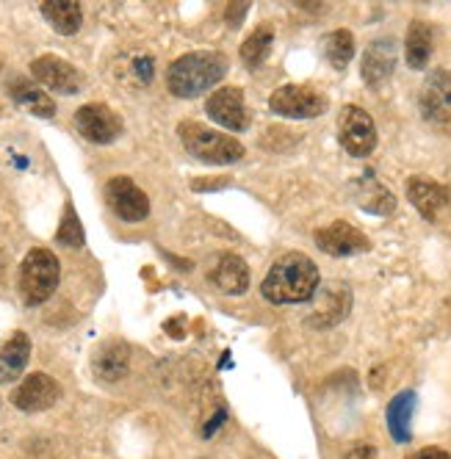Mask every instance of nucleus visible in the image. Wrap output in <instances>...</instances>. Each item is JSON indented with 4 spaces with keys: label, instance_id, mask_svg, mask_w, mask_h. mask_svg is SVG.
I'll return each mask as SVG.
<instances>
[{
    "label": "nucleus",
    "instance_id": "obj_1",
    "mask_svg": "<svg viewBox=\"0 0 451 459\" xmlns=\"http://www.w3.org/2000/svg\"><path fill=\"white\" fill-rule=\"evenodd\" d=\"M318 266L302 252H288L277 257L261 290L272 305H302L310 302L318 290Z\"/></svg>",
    "mask_w": 451,
    "mask_h": 459
},
{
    "label": "nucleus",
    "instance_id": "obj_2",
    "mask_svg": "<svg viewBox=\"0 0 451 459\" xmlns=\"http://www.w3.org/2000/svg\"><path fill=\"white\" fill-rule=\"evenodd\" d=\"M228 75V58L221 53H186L167 70V86L175 97H200Z\"/></svg>",
    "mask_w": 451,
    "mask_h": 459
},
{
    "label": "nucleus",
    "instance_id": "obj_3",
    "mask_svg": "<svg viewBox=\"0 0 451 459\" xmlns=\"http://www.w3.org/2000/svg\"><path fill=\"white\" fill-rule=\"evenodd\" d=\"M178 136L183 142V147L195 155L197 160L205 163H216V167H224V163H236L244 158V144L233 136H224L219 130L203 125V122H180Z\"/></svg>",
    "mask_w": 451,
    "mask_h": 459
},
{
    "label": "nucleus",
    "instance_id": "obj_4",
    "mask_svg": "<svg viewBox=\"0 0 451 459\" xmlns=\"http://www.w3.org/2000/svg\"><path fill=\"white\" fill-rule=\"evenodd\" d=\"M61 264L50 249H30L20 266V293L22 302L37 307L45 305L58 288Z\"/></svg>",
    "mask_w": 451,
    "mask_h": 459
},
{
    "label": "nucleus",
    "instance_id": "obj_5",
    "mask_svg": "<svg viewBox=\"0 0 451 459\" xmlns=\"http://www.w3.org/2000/svg\"><path fill=\"white\" fill-rule=\"evenodd\" d=\"M269 108L285 119H316L327 111V97L310 86L288 83L269 97Z\"/></svg>",
    "mask_w": 451,
    "mask_h": 459
},
{
    "label": "nucleus",
    "instance_id": "obj_6",
    "mask_svg": "<svg viewBox=\"0 0 451 459\" xmlns=\"http://www.w3.org/2000/svg\"><path fill=\"white\" fill-rule=\"evenodd\" d=\"M338 139L341 147L354 155V158H366L377 147V125L369 111L360 106H346L338 119Z\"/></svg>",
    "mask_w": 451,
    "mask_h": 459
},
{
    "label": "nucleus",
    "instance_id": "obj_7",
    "mask_svg": "<svg viewBox=\"0 0 451 459\" xmlns=\"http://www.w3.org/2000/svg\"><path fill=\"white\" fill-rule=\"evenodd\" d=\"M78 134L91 144H111L122 136V119L106 103H89L75 111Z\"/></svg>",
    "mask_w": 451,
    "mask_h": 459
},
{
    "label": "nucleus",
    "instance_id": "obj_8",
    "mask_svg": "<svg viewBox=\"0 0 451 459\" xmlns=\"http://www.w3.org/2000/svg\"><path fill=\"white\" fill-rule=\"evenodd\" d=\"M106 203L122 221H142L150 216V200L147 194L131 180V178H111L106 183Z\"/></svg>",
    "mask_w": 451,
    "mask_h": 459
},
{
    "label": "nucleus",
    "instance_id": "obj_9",
    "mask_svg": "<svg viewBox=\"0 0 451 459\" xmlns=\"http://www.w3.org/2000/svg\"><path fill=\"white\" fill-rule=\"evenodd\" d=\"M313 238L318 249H325L333 257H349V255H360L371 249V241L349 221H333L327 227H321L316 230Z\"/></svg>",
    "mask_w": 451,
    "mask_h": 459
},
{
    "label": "nucleus",
    "instance_id": "obj_10",
    "mask_svg": "<svg viewBox=\"0 0 451 459\" xmlns=\"http://www.w3.org/2000/svg\"><path fill=\"white\" fill-rule=\"evenodd\" d=\"M205 111H208V117L216 125L228 127V130H236V134H241V130L249 125V111H247V103H244V91L236 89V86L216 89L208 97Z\"/></svg>",
    "mask_w": 451,
    "mask_h": 459
},
{
    "label": "nucleus",
    "instance_id": "obj_11",
    "mask_svg": "<svg viewBox=\"0 0 451 459\" xmlns=\"http://www.w3.org/2000/svg\"><path fill=\"white\" fill-rule=\"evenodd\" d=\"M30 75H34L42 86L58 94H78L81 91V73L73 67L70 61H64L58 56H39L30 61Z\"/></svg>",
    "mask_w": 451,
    "mask_h": 459
},
{
    "label": "nucleus",
    "instance_id": "obj_12",
    "mask_svg": "<svg viewBox=\"0 0 451 459\" xmlns=\"http://www.w3.org/2000/svg\"><path fill=\"white\" fill-rule=\"evenodd\" d=\"M61 399V387L53 377L48 374H30L25 377L17 390L12 393V402L17 410L22 412H42V410H50L56 402Z\"/></svg>",
    "mask_w": 451,
    "mask_h": 459
},
{
    "label": "nucleus",
    "instance_id": "obj_13",
    "mask_svg": "<svg viewBox=\"0 0 451 459\" xmlns=\"http://www.w3.org/2000/svg\"><path fill=\"white\" fill-rule=\"evenodd\" d=\"M131 368V349L122 341H106L91 354V371L100 382H119Z\"/></svg>",
    "mask_w": 451,
    "mask_h": 459
},
{
    "label": "nucleus",
    "instance_id": "obj_14",
    "mask_svg": "<svg viewBox=\"0 0 451 459\" xmlns=\"http://www.w3.org/2000/svg\"><path fill=\"white\" fill-rule=\"evenodd\" d=\"M407 196H410V203L415 205V211L421 213L424 219H429V221H435L448 205V191L440 183L429 180V178H410Z\"/></svg>",
    "mask_w": 451,
    "mask_h": 459
},
{
    "label": "nucleus",
    "instance_id": "obj_15",
    "mask_svg": "<svg viewBox=\"0 0 451 459\" xmlns=\"http://www.w3.org/2000/svg\"><path fill=\"white\" fill-rule=\"evenodd\" d=\"M316 305H313V313H310V321L316 326H333L338 324L346 313H349V288L346 285H327L321 288V293L316 290Z\"/></svg>",
    "mask_w": 451,
    "mask_h": 459
},
{
    "label": "nucleus",
    "instance_id": "obj_16",
    "mask_svg": "<svg viewBox=\"0 0 451 459\" xmlns=\"http://www.w3.org/2000/svg\"><path fill=\"white\" fill-rule=\"evenodd\" d=\"M396 67V42L394 39H377L363 56V81L369 86H379L394 75Z\"/></svg>",
    "mask_w": 451,
    "mask_h": 459
},
{
    "label": "nucleus",
    "instance_id": "obj_17",
    "mask_svg": "<svg viewBox=\"0 0 451 459\" xmlns=\"http://www.w3.org/2000/svg\"><path fill=\"white\" fill-rule=\"evenodd\" d=\"M28 359H30V338L17 330L0 343V385L20 379Z\"/></svg>",
    "mask_w": 451,
    "mask_h": 459
},
{
    "label": "nucleus",
    "instance_id": "obj_18",
    "mask_svg": "<svg viewBox=\"0 0 451 459\" xmlns=\"http://www.w3.org/2000/svg\"><path fill=\"white\" fill-rule=\"evenodd\" d=\"M9 94H12V100L20 108H25L28 114H34V117L50 119L56 114L53 97L48 91H42L34 81H28V78H12L9 81Z\"/></svg>",
    "mask_w": 451,
    "mask_h": 459
},
{
    "label": "nucleus",
    "instance_id": "obj_19",
    "mask_svg": "<svg viewBox=\"0 0 451 459\" xmlns=\"http://www.w3.org/2000/svg\"><path fill=\"white\" fill-rule=\"evenodd\" d=\"M211 282L228 297H241L249 288V269L239 255H221L216 269L211 272Z\"/></svg>",
    "mask_w": 451,
    "mask_h": 459
},
{
    "label": "nucleus",
    "instance_id": "obj_20",
    "mask_svg": "<svg viewBox=\"0 0 451 459\" xmlns=\"http://www.w3.org/2000/svg\"><path fill=\"white\" fill-rule=\"evenodd\" d=\"M421 108L429 119L451 117V70L435 73L424 91H421Z\"/></svg>",
    "mask_w": 451,
    "mask_h": 459
},
{
    "label": "nucleus",
    "instance_id": "obj_21",
    "mask_svg": "<svg viewBox=\"0 0 451 459\" xmlns=\"http://www.w3.org/2000/svg\"><path fill=\"white\" fill-rule=\"evenodd\" d=\"M412 412H415V393L412 390H402L396 393V396L391 399L388 404V412H385V418H388V432L396 443H410L412 437Z\"/></svg>",
    "mask_w": 451,
    "mask_h": 459
},
{
    "label": "nucleus",
    "instance_id": "obj_22",
    "mask_svg": "<svg viewBox=\"0 0 451 459\" xmlns=\"http://www.w3.org/2000/svg\"><path fill=\"white\" fill-rule=\"evenodd\" d=\"M404 58L410 70H424L432 58V25L424 20H412L404 39Z\"/></svg>",
    "mask_w": 451,
    "mask_h": 459
},
{
    "label": "nucleus",
    "instance_id": "obj_23",
    "mask_svg": "<svg viewBox=\"0 0 451 459\" xmlns=\"http://www.w3.org/2000/svg\"><path fill=\"white\" fill-rule=\"evenodd\" d=\"M42 17L61 37H73L83 22V12L73 0H48V4H42Z\"/></svg>",
    "mask_w": 451,
    "mask_h": 459
},
{
    "label": "nucleus",
    "instance_id": "obj_24",
    "mask_svg": "<svg viewBox=\"0 0 451 459\" xmlns=\"http://www.w3.org/2000/svg\"><path fill=\"white\" fill-rule=\"evenodd\" d=\"M272 45H274V30L269 25H261L257 30H252V37L241 45V61L249 70L261 67L272 53Z\"/></svg>",
    "mask_w": 451,
    "mask_h": 459
},
{
    "label": "nucleus",
    "instance_id": "obj_25",
    "mask_svg": "<svg viewBox=\"0 0 451 459\" xmlns=\"http://www.w3.org/2000/svg\"><path fill=\"white\" fill-rule=\"evenodd\" d=\"M321 48H325V56L327 61L333 64L335 70H346L349 61L354 56V37L349 34V30H333V34L325 37V42H321Z\"/></svg>",
    "mask_w": 451,
    "mask_h": 459
},
{
    "label": "nucleus",
    "instance_id": "obj_26",
    "mask_svg": "<svg viewBox=\"0 0 451 459\" xmlns=\"http://www.w3.org/2000/svg\"><path fill=\"white\" fill-rule=\"evenodd\" d=\"M358 200H360V205H363L366 211L379 213V216H382V213H391V211L396 208L394 194H391L388 188H382L379 183H374V180H369V183L360 186Z\"/></svg>",
    "mask_w": 451,
    "mask_h": 459
},
{
    "label": "nucleus",
    "instance_id": "obj_27",
    "mask_svg": "<svg viewBox=\"0 0 451 459\" xmlns=\"http://www.w3.org/2000/svg\"><path fill=\"white\" fill-rule=\"evenodd\" d=\"M56 241L61 247H70V249H81L83 247V227H81V219H78L73 205L64 208V219H61L58 233H56Z\"/></svg>",
    "mask_w": 451,
    "mask_h": 459
},
{
    "label": "nucleus",
    "instance_id": "obj_28",
    "mask_svg": "<svg viewBox=\"0 0 451 459\" xmlns=\"http://www.w3.org/2000/svg\"><path fill=\"white\" fill-rule=\"evenodd\" d=\"M152 67H155V61H152L150 56H139V58H134V64H131V73H134L136 81L144 86V83L152 81Z\"/></svg>",
    "mask_w": 451,
    "mask_h": 459
},
{
    "label": "nucleus",
    "instance_id": "obj_29",
    "mask_svg": "<svg viewBox=\"0 0 451 459\" xmlns=\"http://www.w3.org/2000/svg\"><path fill=\"white\" fill-rule=\"evenodd\" d=\"M407 459H451V454L443 448H421V451L410 454Z\"/></svg>",
    "mask_w": 451,
    "mask_h": 459
},
{
    "label": "nucleus",
    "instance_id": "obj_30",
    "mask_svg": "<svg viewBox=\"0 0 451 459\" xmlns=\"http://www.w3.org/2000/svg\"><path fill=\"white\" fill-rule=\"evenodd\" d=\"M349 459H371V448L369 446H358L349 454Z\"/></svg>",
    "mask_w": 451,
    "mask_h": 459
},
{
    "label": "nucleus",
    "instance_id": "obj_31",
    "mask_svg": "<svg viewBox=\"0 0 451 459\" xmlns=\"http://www.w3.org/2000/svg\"><path fill=\"white\" fill-rule=\"evenodd\" d=\"M244 12H247V4H241L239 12H236V6H230V9H228V20H230V22H239V20L244 17Z\"/></svg>",
    "mask_w": 451,
    "mask_h": 459
},
{
    "label": "nucleus",
    "instance_id": "obj_32",
    "mask_svg": "<svg viewBox=\"0 0 451 459\" xmlns=\"http://www.w3.org/2000/svg\"><path fill=\"white\" fill-rule=\"evenodd\" d=\"M0 70H4V61H0Z\"/></svg>",
    "mask_w": 451,
    "mask_h": 459
}]
</instances>
